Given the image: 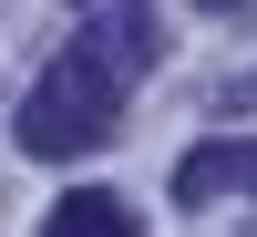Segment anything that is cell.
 I'll use <instances>...</instances> for the list:
<instances>
[{"mask_svg": "<svg viewBox=\"0 0 257 237\" xmlns=\"http://www.w3.org/2000/svg\"><path fill=\"white\" fill-rule=\"evenodd\" d=\"M113 103H123V83L103 72L93 52H62L52 72L21 93V155L62 165V155H82V144H103L113 134Z\"/></svg>", "mask_w": 257, "mask_h": 237, "instance_id": "obj_1", "label": "cell"}, {"mask_svg": "<svg viewBox=\"0 0 257 237\" xmlns=\"http://www.w3.org/2000/svg\"><path fill=\"white\" fill-rule=\"evenodd\" d=\"M82 52H93L113 83H134L144 62H155V21L144 11H103V21H82Z\"/></svg>", "mask_w": 257, "mask_h": 237, "instance_id": "obj_2", "label": "cell"}, {"mask_svg": "<svg viewBox=\"0 0 257 237\" xmlns=\"http://www.w3.org/2000/svg\"><path fill=\"white\" fill-rule=\"evenodd\" d=\"M226 186H257V144H196V155L175 165V196H185V206L226 196Z\"/></svg>", "mask_w": 257, "mask_h": 237, "instance_id": "obj_3", "label": "cell"}, {"mask_svg": "<svg viewBox=\"0 0 257 237\" xmlns=\"http://www.w3.org/2000/svg\"><path fill=\"white\" fill-rule=\"evenodd\" d=\"M41 237H144L134 206L113 196V186H82V196H62L52 217H41Z\"/></svg>", "mask_w": 257, "mask_h": 237, "instance_id": "obj_4", "label": "cell"}, {"mask_svg": "<svg viewBox=\"0 0 257 237\" xmlns=\"http://www.w3.org/2000/svg\"><path fill=\"white\" fill-rule=\"evenodd\" d=\"M206 11H226V0H206Z\"/></svg>", "mask_w": 257, "mask_h": 237, "instance_id": "obj_5", "label": "cell"}, {"mask_svg": "<svg viewBox=\"0 0 257 237\" xmlns=\"http://www.w3.org/2000/svg\"><path fill=\"white\" fill-rule=\"evenodd\" d=\"M82 11H93V0H82Z\"/></svg>", "mask_w": 257, "mask_h": 237, "instance_id": "obj_6", "label": "cell"}]
</instances>
